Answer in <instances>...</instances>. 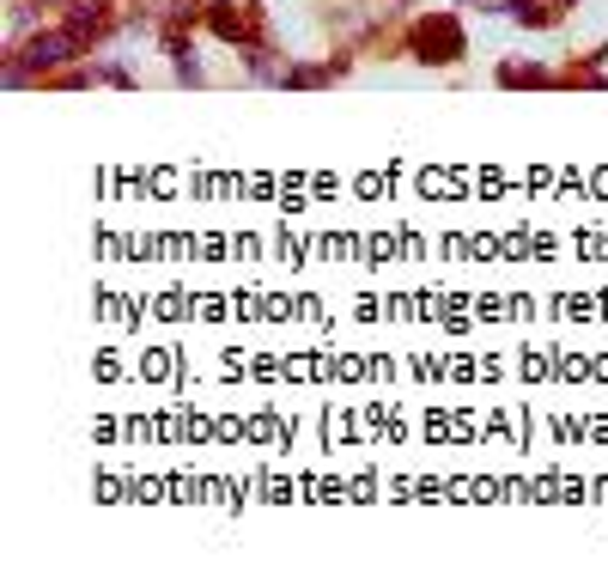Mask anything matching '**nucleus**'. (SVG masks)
I'll use <instances>...</instances> for the list:
<instances>
[{
  "label": "nucleus",
  "instance_id": "nucleus-1",
  "mask_svg": "<svg viewBox=\"0 0 608 578\" xmlns=\"http://www.w3.org/2000/svg\"><path fill=\"white\" fill-rule=\"evenodd\" d=\"M402 49L420 61V67H456L469 55V25L456 19L450 7H432V13H414L408 31H402Z\"/></svg>",
  "mask_w": 608,
  "mask_h": 578
},
{
  "label": "nucleus",
  "instance_id": "nucleus-2",
  "mask_svg": "<svg viewBox=\"0 0 608 578\" xmlns=\"http://www.w3.org/2000/svg\"><path fill=\"white\" fill-rule=\"evenodd\" d=\"M493 80H499V86H560V67L511 55V61H499V74H493Z\"/></svg>",
  "mask_w": 608,
  "mask_h": 578
}]
</instances>
